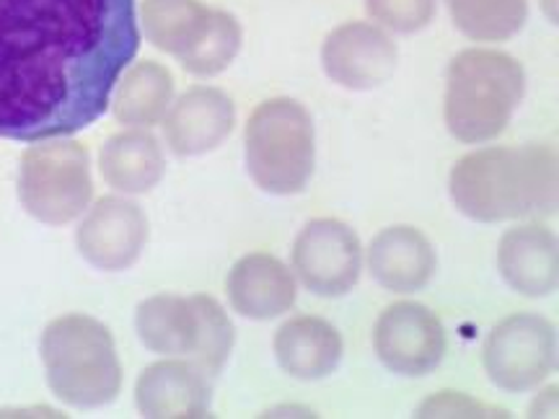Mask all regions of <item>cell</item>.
<instances>
[{
	"label": "cell",
	"mask_w": 559,
	"mask_h": 419,
	"mask_svg": "<svg viewBox=\"0 0 559 419\" xmlns=\"http://www.w3.org/2000/svg\"><path fill=\"white\" fill-rule=\"evenodd\" d=\"M138 50L135 0H0V137L86 130Z\"/></svg>",
	"instance_id": "6da1fadb"
},
{
	"label": "cell",
	"mask_w": 559,
	"mask_h": 419,
	"mask_svg": "<svg viewBox=\"0 0 559 419\" xmlns=\"http://www.w3.org/2000/svg\"><path fill=\"white\" fill-rule=\"evenodd\" d=\"M451 200L466 218H547L559 205V160L547 145L485 148L453 166Z\"/></svg>",
	"instance_id": "7a4b0ae2"
},
{
	"label": "cell",
	"mask_w": 559,
	"mask_h": 419,
	"mask_svg": "<svg viewBox=\"0 0 559 419\" xmlns=\"http://www.w3.org/2000/svg\"><path fill=\"white\" fill-rule=\"evenodd\" d=\"M41 362L52 394L75 409L104 407L122 388L115 337L102 321L83 313H68L47 326Z\"/></svg>",
	"instance_id": "3957f363"
},
{
	"label": "cell",
	"mask_w": 559,
	"mask_h": 419,
	"mask_svg": "<svg viewBox=\"0 0 559 419\" xmlns=\"http://www.w3.org/2000/svg\"><path fill=\"white\" fill-rule=\"evenodd\" d=\"M521 62L498 50H464L451 60L445 124L461 143H485L508 128L523 99Z\"/></svg>",
	"instance_id": "277c9868"
},
{
	"label": "cell",
	"mask_w": 559,
	"mask_h": 419,
	"mask_svg": "<svg viewBox=\"0 0 559 419\" xmlns=\"http://www.w3.org/2000/svg\"><path fill=\"white\" fill-rule=\"evenodd\" d=\"M138 337L151 352L190 358L207 379L218 375L234 349L236 332L223 306L210 296H153L138 306Z\"/></svg>",
	"instance_id": "5b68a950"
},
{
	"label": "cell",
	"mask_w": 559,
	"mask_h": 419,
	"mask_svg": "<svg viewBox=\"0 0 559 419\" xmlns=\"http://www.w3.org/2000/svg\"><path fill=\"white\" fill-rule=\"evenodd\" d=\"M243 158L260 190L270 194L304 192L317 158L313 122L304 104L270 99L251 111L243 132Z\"/></svg>",
	"instance_id": "8992f818"
},
{
	"label": "cell",
	"mask_w": 559,
	"mask_h": 419,
	"mask_svg": "<svg viewBox=\"0 0 559 419\" xmlns=\"http://www.w3.org/2000/svg\"><path fill=\"white\" fill-rule=\"evenodd\" d=\"M91 197V158L81 143L66 137L41 140L24 153L19 200L32 218L47 226H66L86 213Z\"/></svg>",
	"instance_id": "52a82bcc"
},
{
	"label": "cell",
	"mask_w": 559,
	"mask_h": 419,
	"mask_svg": "<svg viewBox=\"0 0 559 419\" xmlns=\"http://www.w3.org/2000/svg\"><path fill=\"white\" fill-rule=\"evenodd\" d=\"M555 326L536 313H519L498 324L485 345L489 381L506 391L536 388L555 368Z\"/></svg>",
	"instance_id": "ba28073f"
},
{
	"label": "cell",
	"mask_w": 559,
	"mask_h": 419,
	"mask_svg": "<svg viewBox=\"0 0 559 419\" xmlns=\"http://www.w3.org/2000/svg\"><path fill=\"white\" fill-rule=\"evenodd\" d=\"M293 270L317 296H345L362 270L360 239L342 220H311L293 243Z\"/></svg>",
	"instance_id": "9c48e42d"
},
{
	"label": "cell",
	"mask_w": 559,
	"mask_h": 419,
	"mask_svg": "<svg viewBox=\"0 0 559 419\" xmlns=\"http://www.w3.org/2000/svg\"><path fill=\"white\" fill-rule=\"evenodd\" d=\"M81 256L96 270L122 272L140 260L148 243V218L138 202L102 197L75 230Z\"/></svg>",
	"instance_id": "30bf717a"
},
{
	"label": "cell",
	"mask_w": 559,
	"mask_h": 419,
	"mask_svg": "<svg viewBox=\"0 0 559 419\" xmlns=\"http://www.w3.org/2000/svg\"><path fill=\"white\" fill-rule=\"evenodd\" d=\"M373 339L383 366L400 375L430 373L445 355L443 324L419 303H396L383 311Z\"/></svg>",
	"instance_id": "8fae6325"
},
{
	"label": "cell",
	"mask_w": 559,
	"mask_h": 419,
	"mask_svg": "<svg viewBox=\"0 0 559 419\" xmlns=\"http://www.w3.org/2000/svg\"><path fill=\"white\" fill-rule=\"evenodd\" d=\"M396 45L379 26L353 21L342 24L324 39L321 65L342 88L366 91L381 86L396 68Z\"/></svg>",
	"instance_id": "7c38bea8"
},
{
	"label": "cell",
	"mask_w": 559,
	"mask_h": 419,
	"mask_svg": "<svg viewBox=\"0 0 559 419\" xmlns=\"http://www.w3.org/2000/svg\"><path fill=\"white\" fill-rule=\"evenodd\" d=\"M234 124L236 107L228 94L213 86H194L166 111V145L177 156H202L218 148L234 132Z\"/></svg>",
	"instance_id": "4fadbf2b"
},
{
	"label": "cell",
	"mask_w": 559,
	"mask_h": 419,
	"mask_svg": "<svg viewBox=\"0 0 559 419\" xmlns=\"http://www.w3.org/2000/svg\"><path fill=\"white\" fill-rule=\"evenodd\" d=\"M140 415L151 419H194L207 417V375L190 360H164L145 368L135 383Z\"/></svg>",
	"instance_id": "5bb4252c"
},
{
	"label": "cell",
	"mask_w": 559,
	"mask_h": 419,
	"mask_svg": "<svg viewBox=\"0 0 559 419\" xmlns=\"http://www.w3.org/2000/svg\"><path fill=\"white\" fill-rule=\"evenodd\" d=\"M228 300L236 313L254 321H267L283 316L296 303V277L277 256L254 251L241 256L230 270Z\"/></svg>",
	"instance_id": "9a60e30c"
},
{
	"label": "cell",
	"mask_w": 559,
	"mask_h": 419,
	"mask_svg": "<svg viewBox=\"0 0 559 419\" xmlns=\"http://www.w3.org/2000/svg\"><path fill=\"white\" fill-rule=\"evenodd\" d=\"M498 267L513 290L528 298H544L557 290L559 251L557 239L547 226L510 228L498 249Z\"/></svg>",
	"instance_id": "2e32d148"
},
{
	"label": "cell",
	"mask_w": 559,
	"mask_h": 419,
	"mask_svg": "<svg viewBox=\"0 0 559 419\" xmlns=\"http://www.w3.org/2000/svg\"><path fill=\"white\" fill-rule=\"evenodd\" d=\"M370 275L386 290L415 292L430 283L436 272V251L417 228L394 226L381 230L368 251Z\"/></svg>",
	"instance_id": "e0dca14e"
},
{
	"label": "cell",
	"mask_w": 559,
	"mask_h": 419,
	"mask_svg": "<svg viewBox=\"0 0 559 419\" xmlns=\"http://www.w3.org/2000/svg\"><path fill=\"white\" fill-rule=\"evenodd\" d=\"M275 355L280 368L293 379L319 381L340 366L342 337L324 319L298 316L277 330Z\"/></svg>",
	"instance_id": "ac0fdd59"
},
{
	"label": "cell",
	"mask_w": 559,
	"mask_h": 419,
	"mask_svg": "<svg viewBox=\"0 0 559 419\" xmlns=\"http://www.w3.org/2000/svg\"><path fill=\"white\" fill-rule=\"evenodd\" d=\"M99 171L115 192L145 194L164 179L166 158L148 130L132 128L117 132L104 143Z\"/></svg>",
	"instance_id": "d6986e66"
},
{
	"label": "cell",
	"mask_w": 559,
	"mask_h": 419,
	"mask_svg": "<svg viewBox=\"0 0 559 419\" xmlns=\"http://www.w3.org/2000/svg\"><path fill=\"white\" fill-rule=\"evenodd\" d=\"M171 101L174 75L158 62L145 60L132 65L124 79H120L109 107L115 111L117 122L148 130L153 124L164 122Z\"/></svg>",
	"instance_id": "ffe728a7"
},
{
	"label": "cell",
	"mask_w": 559,
	"mask_h": 419,
	"mask_svg": "<svg viewBox=\"0 0 559 419\" xmlns=\"http://www.w3.org/2000/svg\"><path fill=\"white\" fill-rule=\"evenodd\" d=\"M213 11L200 0H145V37L156 50L181 60L207 32Z\"/></svg>",
	"instance_id": "44dd1931"
},
{
	"label": "cell",
	"mask_w": 559,
	"mask_h": 419,
	"mask_svg": "<svg viewBox=\"0 0 559 419\" xmlns=\"http://www.w3.org/2000/svg\"><path fill=\"white\" fill-rule=\"evenodd\" d=\"M453 24L477 41H502L523 29L526 0H445Z\"/></svg>",
	"instance_id": "7402d4cb"
},
{
	"label": "cell",
	"mask_w": 559,
	"mask_h": 419,
	"mask_svg": "<svg viewBox=\"0 0 559 419\" xmlns=\"http://www.w3.org/2000/svg\"><path fill=\"white\" fill-rule=\"evenodd\" d=\"M239 50H241L239 21L226 11H213L207 32L202 34L198 45H194L179 62L187 73L198 75V79H210V75L223 73V70L236 60Z\"/></svg>",
	"instance_id": "603a6c76"
},
{
	"label": "cell",
	"mask_w": 559,
	"mask_h": 419,
	"mask_svg": "<svg viewBox=\"0 0 559 419\" xmlns=\"http://www.w3.org/2000/svg\"><path fill=\"white\" fill-rule=\"evenodd\" d=\"M368 16L391 32L425 29L436 16V0H366Z\"/></svg>",
	"instance_id": "cb8c5ba5"
},
{
	"label": "cell",
	"mask_w": 559,
	"mask_h": 419,
	"mask_svg": "<svg viewBox=\"0 0 559 419\" xmlns=\"http://www.w3.org/2000/svg\"><path fill=\"white\" fill-rule=\"evenodd\" d=\"M419 417H506V411L498 407H487L481 402H472L469 396L461 394H440L438 399H430L419 409Z\"/></svg>",
	"instance_id": "d4e9b609"
},
{
	"label": "cell",
	"mask_w": 559,
	"mask_h": 419,
	"mask_svg": "<svg viewBox=\"0 0 559 419\" xmlns=\"http://www.w3.org/2000/svg\"><path fill=\"white\" fill-rule=\"evenodd\" d=\"M547 402H551V407H549V415H557V388H549L547 391ZM547 407V404H542V402H536V407H534V417H539V415H544V409Z\"/></svg>",
	"instance_id": "484cf974"
}]
</instances>
